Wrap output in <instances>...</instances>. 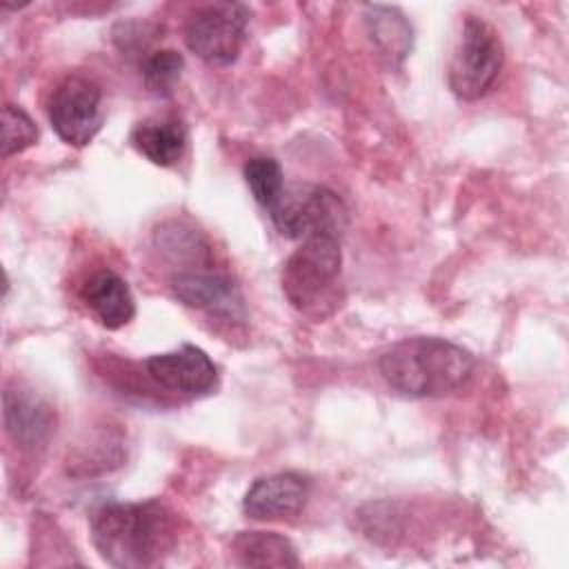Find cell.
<instances>
[{
    "mask_svg": "<svg viewBox=\"0 0 569 569\" xmlns=\"http://www.w3.org/2000/svg\"><path fill=\"white\" fill-rule=\"evenodd\" d=\"M169 287L173 296L191 309H200L229 320H244L247 316L244 296L236 280L227 273L198 267L184 269L171 276Z\"/></svg>",
    "mask_w": 569,
    "mask_h": 569,
    "instance_id": "obj_9",
    "label": "cell"
},
{
    "mask_svg": "<svg viewBox=\"0 0 569 569\" xmlns=\"http://www.w3.org/2000/svg\"><path fill=\"white\" fill-rule=\"evenodd\" d=\"M184 67V58L180 51L176 49H158L153 53H149L142 60L140 73L144 80V87L153 93V96H171L176 82L180 80Z\"/></svg>",
    "mask_w": 569,
    "mask_h": 569,
    "instance_id": "obj_17",
    "label": "cell"
},
{
    "mask_svg": "<svg viewBox=\"0 0 569 569\" xmlns=\"http://www.w3.org/2000/svg\"><path fill=\"white\" fill-rule=\"evenodd\" d=\"M36 142H38V127L31 120V116L22 107L7 102L2 107V158L22 153Z\"/></svg>",
    "mask_w": 569,
    "mask_h": 569,
    "instance_id": "obj_18",
    "label": "cell"
},
{
    "mask_svg": "<svg viewBox=\"0 0 569 569\" xmlns=\"http://www.w3.org/2000/svg\"><path fill=\"white\" fill-rule=\"evenodd\" d=\"M505 62L498 31L478 16H467L449 62V89L456 98L473 102L491 91Z\"/></svg>",
    "mask_w": 569,
    "mask_h": 569,
    "instance_id": "obj_3",
    "label": "cell"
},
{
    "mask_svg": "<svg viewBox=\"0 0 569 569\" xmlns=\"http://www.w3.org/2000/svg\"><path fill=\"white\" fill-rule=\"evenodd\" d=\"M133 149L158 167H173L187 149V127L178 116H156L131 131Z\"/></svg>",
    "mask_w": 569,
    "mask_h": 569,
    "instance_id": "obj_13",
    "label": "cell"
},
{
    "mask_svg": "<svg viewBox=\"0 0 569 569\" xmlns=\"http://www.w3.org/2000/svg\"><path fill=\"white\" fill-rule=\"evenodd\" d=\"M362 18L369 40L380 56L393 67L402 64L413 47V29L405 13L389 4H367Z\"/></svg>",
    "mask_w": 569,
    "mask_h": 569,
    "instance_id": "obj_14",
    "label": "cell"
},
{
    "mask_svg": "<svg viewBox=\"0 0 569 569\" xmlns=\"http://www.w3.org/2000/svg\"><path fill=\"white\" fill-rule=\"evenodd\" d=\"M149 378L173 393L200 398L218 385V369L213 360L196 345H180L178 349L153 353L144 360Z\"/></svg>",
    "mask_w": 569,
    "mask_h": 569,
    "instance_id": "obj_8",
    "label": "cell"
},
{
    "mask_svg": "<svg viewBox=\"0 0 569 569\" xmlns=\"http://www.w3.org/2000/svg\"><path fill=\"white\" fill-rule=\"evenodd\" d=\"M276 229L291 240H305L320 233L340 236L347 222L342 200L320 184L284 187L276 204L269 209Z\"/></svg>",
    "mask_w": 569,
    "mask_h": 569,
    "instance_id": "obj_6",
    "label": "cell"
},
{
    "mask_svg": "<svg viewBox=\"0 0 569 569\" xmlns=\"http://www.w3.org/2000/svg\"><path fill=\"white\" fill-rule=\"evenodd\" d=\"M249 24V7L242 2H209L191 11L184 22V42L202 62L227 67L238 60Z\"/></svg>",
    "mask_w": 569,
    "mask_h": 569,
    "instance_id": "obj_5",
    "label": "cell"
},
{
    "mask_svg": "<svg viewBox=\"0 0 569 569\" xmlns=\"http://www.w3.org/2000/svg\"><path fill=\"white\" fill-rule=\"evenodd\" d=\"M80 300L104 329H122L136 316V300L124 278L111 269L93 271L80 287Z\"/></svg>",
    "mask_w": 569,
    "mask_h": 569,
    "instance_id": "obj_11",
    "label": "cell"
},
{
    "mask_svg": "<svg viewBox=\"0 0 569 569\" xmlns=\"http://www.w3.org/2000/svg\"><path fill=\"white\" fill-rule=\"evenodd\" d=\"M244 182L262 209H271L284 189L282 167L271 156H253L244 162Z\"/></svg>",
    "mask_w": 569,
    "mask_h": 569,
    "instance_id": "obj_16",
    "label": "cell"
},
{
    "mask_svg": "<svg viewBox=\"0 0 569 569\" xmlns=\"http://www.w3.org/2000/svg\"><path fill=\"white\" fill-rule=\"evenodd\" d=\"M311 485L296 471L271 473L253 480L242 498V511L253 520H282L302 511Z\"/></svg>",
    "mask_w": 569,
    "mask_h": 569,
    "instance_id": "obj_10",
    "label": "cell"
},
{
    "mask_svg": "<svg viewBox=\"0 0 569 569\" xmlns=\"http://www.w3.org/2000/svg\"><path fill=\"white\" fill-rule=\"evenodd\" d=\"M233 551L244 567H298L293 542L276 531H240Z\"/></svg>",
    "mask_w": 569,
    "mask_h": 569,
    "instance_id": "obj_15",
    "label": "cell"
},
{
    "mask_svg": "<svg viewBox=\"0 0 569 569\" xmlns=\"http://www.w3.org/2000/svg\"><path fill=\"white\" fill-rule=\"evenodd\" d=\"M4 427L9 436L24 445L36 447L44 442L53 429V411L51 407L27 387H7L4 396Z\"/></svg>",
    "mask_w": 569,
    "mask_h": 569,
    "instance_id": "obj_12",
    "label": "cell"
},
{
    "mask_svg": "<svg viewBox=\"0 0 569 569\" xmlns=\"http://www.w3.org/2000/svg\"><path fill=\"white\" fill-rule=\"evenodd\" d=\"M473 367L469 349L438 336L398 340L378 360L387 385L409 398L447 396L471 378Z\"/></svg>",
    "mask_w": 569,
    "mask_h": 569,
    "instance_id": "obj_2",
    "label": "cell"
},
{
    "mask_svg": "<svg viewBox=\"0 0 569 569\" xmlns=\"http://www.w3.org/2000/svg\"><path fill=\"white\" fill-rule=\"evenodd\" d=\"M156 242L162 251L171 253L173 258H198V253H207V244L198 238L191 227L182 222H167L156 231Z\"/></svg>",
    "mask_w": 569,
    "mask_h": 569,
    "instance_id": "obj_19",
    "label": "cell"
},
{
    "mask_svg": "<svg viewBox=\"0 0 569 569\" xmlns=\"http://www.w3.org/2000/svg\"><path fill=\"white\" fill-rule=\"evenodd\" d=\"M100 84L82 73L67 76L49 102V122L58 138L71 147H87L102 127Z\"/></svg>",
    "mask_w": 569,
    "mask_h": 569,
    "instance_id": "obj_7",
    "label": "cell"
},
{
    "mask_svg": "<svg viewBox=\"0 0 569 569\" xmlns=\"http://www.w3.org/2000/svg\"><path fill=\"white\" fill-rule=\"evenodd\" d=\"M176 518L160 500L102 502L91 513V540L113 567L142 569L160 565L176 545Z\"/></svg>",
    "mask_w": 569,
    "mask_h": 569,
    "instance_id": "obj_1",
    "label": "cell"
},
{
    "mask_svg": "<svg viewBox=\"0 0 569 569\" xmlns=\"http://www.w3.org/2000/svg\"><path fill=\"white\" fill-rule=\"evenodd\" d=\"M340 264V236L320 233L305 238L302 244L282 264L280 284L287 300L296 309L309 311L338 280Z\"/></svg>",
    "mask_w": 569,
    "mask_h": 569,
    "instance_id": "obj_4",
    "label": "cell"
}]
</instances>
